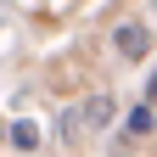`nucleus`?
<instances>
[{
	"label": "nucleus",
	"mask_w": 157,
	"mask_h": 157,
	"mask_svg": "<svg viewBox=\"0 0 157 157\" xmlns=\"http://www.w3.org/2000/svg\"><path fill=\"white\" fill-rule=\"evenodd\" d=\"M112 45H118V56H129V62H140V56L151 51V34H146L140 23H124V28H118V39H112Z\"/></svg>",
	"instance_id": "f257e3e1"
},
{
	"label": "nucleus",
	"mask_w": 157,
	"mask_h": 157,
	"mask_svg": "<svg viewBox=\"0 0 157 157\" xmlns=\"http://www.w3.org/2000/svg\"><path fill=\"white\" fill-rule=\"evenodd\" d=\"M151 129H157V112H151V101H140V107L124 118V135H129V140H146Z\"/></svg>",
	"instance_id": "7ed1b4c3"
},
{
	"label": "nucleus",
	"mask_w": 157,
	"mask_h": 157,
	"mask_svg": "<svg viewBox=\"0 0 157 157\" xmlns=\"http://www.w3.org/2000/svg\"><path fill=\"white\" fill-rule=\"evenodd\" d=\"M11 146L34 151V146H39V124H28V118H17V124H11Z\"/></svg>",
	"instance_id": "20e7f679"
},
{
	"label": "nucleus",
	"mask_w": 157,
	"mask_h": 157,
	"mask_svg": "<svg viewBox=\"0 0 157 157\" xmlns=\"http://www.w3.org/2000/svg\"><path fill=\"white\" fill-rule=\"evenodd\" d=\"M107 118H112V95H101V90L78 107V124H90V129H107Z\"/></svg>",
	"instance_id": "f03ea898"
},
{
	"label": "nucleus",
	"mask_w": 157,
	"mask_h": 157,
	"mask_svg": "<svg viewBox=\"0 0 157 157\" xmlns=\"http://www.w3.org/2000/svg\"><path fill=\"white\" fill-rule=\"evenodd\" d=\"M146 95H151V101H157V73H151V90H146Z\"/></svg>",
	"instance_id": "39448f33"
}]
</instances>
